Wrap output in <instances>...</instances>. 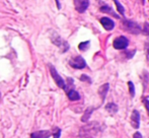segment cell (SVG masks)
<instances>
[{"mask_svg":"<svg viewBox=\"0 0 149 138\" xmlns=\"http://www.w3.org/2000/svg\"><path fill=\"white\" fill-rule=\"evenodd\" d=\"M73 2H74L75 9H76L79 13L85 12L89 6V0H73Z\"/></svg>","mask_w":149,"mask_h":138,"instance_id":"obj_6","label":"cell"},{"mask_svg":"<svg viewBox=\"0 0 149 138\" xmlns=\"http://www.w3.org/2000/svg\"><path fill=\"white\" fill-rule=\"evenodd\" d=\"M78 138H93L91 136V134H86V133H80Z\"/></svg>","mask_w":149,"mask_h":138,"instance_id":"obj_24","label":"cell"},{"mask_svg":"<svg viewBox=\"0 0 149 138\" xmlns=\"http://www.w3.org/2000/svg\"><path fill=\"white\" fill-rule=\"evenodd\" d=\"M56 3H57L58 8H60V2H59V0H56Z\"/></svg>","mask_w":149,"mask_h":138,"instance_id":"obj_27","label":"cell"},{"mask_svg":"<svg viewBox=\"0 0 149 138\" xmlns=\"http://www.w3.org/2000/svg\"><path fill=\"white\" fill-rule=\"evenodd\" d=\"M131 125L133 128L138 129L140 126V114L137 110H134L131 115Z\"/></svg>","mask_w":149,"mask_h":138,"instance_id":"obj_8","label":"cell"},{"mask_svg":"<svg viewBox=\"0 0 149 138\" xmlns=\"http://www.w3.org/2000/svg\"><path fill=\"white\" fill-rule=\"evenodd\" d=\"M89 45H90V42L89 41H86V42H82L78 45V49L80 51H86L87 49L89 48Z\"/></svg>","mask_w":149,"mask_h":138,"instance_id":"obj_17","label":"cell"},{"mask_svg":"<svg viewBox=\"0 0 149 138\" xmlns=\"http://www.w3.org/2000/svg\"><path fill=\"white\" fill-rule=\"evenodd\" d=\"M145 36H149V24L148 22H145L143 26V30H142V32Z\"/></svg>","mask_w":149,"mask_h":138,"instance_id":"obj_21","label":"cell"},{"mask_svg":"<svg viewBox=\"0 0 149 138\" xmlns=\"http://www.w3.org/2000/svg\"><path fill=\"white\" fill-rule=\"evenodd\" d=\"M52 136L53 138H60L61 136V129L58 128V127H55V128L52 129Z\"/></svg>","mask_w":149,"mask_h":138,"instance_id":"obj_18","label":"cell"},{"mask_svg":"<svg viewBox=\"0 0 149 138\" xmlns=\"http://www.w3.org/2000/svg\"><path fill=\"white\" fill-rule=\"evenodd\" d=\"M100 126L96 122H92L89 124H86L85 126L81 127L80 133H86V134H92V133H95L98 130Z\"/></svg>","mask_w":149,"mask_h":138,"instance_id":"obj_7","label":"cell"},{"mask_svg":"<svg viewBox=\"0 0 149 138\" xmlns=\"http://www.w3.org/2000/svg\"><path fill=\"white\" fill-rule=\"evenodd\" d=\"M69 65L75 69H83L86 67V62L81 56H75L69 60Z\"/></svg>","mask_w":149,"mask_h":138,"instance_id":"obj_4","label":"cell"},{"mask_svg":"<svg viewBox=\"0 0 149 138\" xmlns=\"http://www.w3.org/2000/svg\"><path fill=\"white\" fill-rule=\"evenodd\" d=\"M122 28L125 32L130 33L132 35H139L142 32V29L137 22L124 18L122 22Z\"/></svg>","mask_w":149,"mask_h":138,"instance_id":"obj_1","label":"cell"},{"mask_svg":"<svg viewBox=\"0 0 149 138\" xmlns=\"http://www.w3.org/2000/svg\"><path fill=\"white\" fill-rule=\"evenodd\" d=\"M143 103H144V106H145L146 110H147V113H148V116H149V101L147 98H143Z\"/></svg>","mask_w":149,"mask_h":138,"instance_id":"obj_23","label":"cell"},{"mask_svg":"<svg viewBox=\"0 0 149 138\" xmlns=\"http://www.w3.org/2000/svg\"><path fill=\"white\" fill-rule=\"evenodd\" d=\"M133 138H142V135L140 132H136L135 134L133 135Z\"/></svg>","mask_w":149,"mask_h":138,"instance_id":"obj_25","label":"cell"},{"mask_svg":"<svg viewBox=\"0 0 149 138\" xmlns=\"http://www.w3.org/2000/svg\"><path fill=\"white\" fill-rule=\"evenodd\" d=\"M106 110L111 114H116L118 112V106L115 103H110L106 106Z\"/></svg>","mask_w":149,"mask_h":138,"instance_id":"obj_15","label":"cell"},{"mask_svg":"<svg viewBox=\"0 0 149 138\" xmlns=\"http://www.w3.org/2000/svg\"><path fill=\"white\" fill-rule=\"evenodd\" d=\"M95 110V108H93V107H89V108H87L86 110H85L84 114H83V116L81 117V121L82 122H87V121L90 119V116L92 115V113H93V111Z\"/></svg>","mask_w":149,"mask_h":138,"instance_id":"obj_14","label":"cell"},{"mask_svg":"<svg viewBox=\"0 0 149 138\" xmlns=\"http://www.w3.org/2000/svg\"><path fill=\"white\" fill-rule=\"evenodd\" d=\"M66 93H67V97H68V99L70 100V101L75 102V101H78V100H80V95H79V93H77L75 89H68Z\"/></svg>","mask_w":149,"mask_h":138,"instance_id":"obj_12","label":"cell"},{"mask_svg":"<svg viewBox=\"0 0 149 138\" xmlns=\"http://www.w3.org/2000/svg\"><path fill=\"white\" fill-rule=\"evenodd\" d=\"M80 80L81 81H85V82L87 83H91V79H90L89 76H87L86 74H82L80 76Z\"/></svg>","mask_w":149,"mask_h":138,"instance_id":"obj_22","label":"cell"},{"mask_svg":"<svg viewBox=\"0 0 149 138\" xmlns=\"http://www.w3.org/2000/svg\"><path fill=\"white\" fill-rule=\"evenodd\" d=\"M135 53H136V50H131V51H128L127 50V51L125 52V55L128 59H131V58L135 55Z\"/></svg>","mask_w":149,"mask_h":138,"instance_id":"obj_20","label":"cell"},{"mask_svg":"<svg viewBox=\"0 0 149 138\" xmlns=\"http://www.w3.org/2000/svg\"><path fill=\"white\" fill-rule=\"evenodd\" d=\"M50 136H52L51 130H39L31 134V138H50Z\"/></svg>","mask_w":149,"mask_h":138,"instance_id":"obj_10","label":"cell"},{"mask_svg":"<svg viewBox=\"0 0 149 138\" xmlns=\"http://www.w3.org/2000/svg\"><path fill=\"white\" fill-rule=\"evenodd\" d=\"M128 85H129V91H130V95H131V97L133 98L134 95H135V87H134V84L132 81H129L128 82Z\"/></svg>","mask_w":149,"mask_h":138,"instance_id":"obj_19","label":"cell"},{"mask_svg":"<svg viewBox=\"0 0 149 138\" xmlns=\"http://www.w3.org/2000/svg\"><path fill=\"white\" fill-rule=\"evenodd\" d=\"M143 3H144V0H143Z\"/></svg>","mask_w":149,"mask_h":138,"instance_id":"obj_29","label":"cell"},{"mask_svg":"<svg viewBox=\"0 0 149 138\" xmlns=\"http://www.w3.org/2000/svg\"><path fill=\"white\" fill-rule=\"evenodd\" d=\"M100 22L102 26H104V29L106 31H112L113 29L115 28L114 20H111V18H109V17H102Z\"/></svg>","mask_w":149,"mask_h":138,"instance_id":"obj_9","label":"cell"},{"mask_svg":"<svg viewBox=\"0 0 149 138\" xmlns=\"http://www.w3.org/2000/svg\"><path fill=\"white\" fill-rule=\"evenodd\" d=\"M51 41L54 45H56L58 48H60L62 53H65V52H67L69 50V44L67 43L65 40H63L59 35L54 33V34L51 36Z\"/></svg>","mask_w":149,"mask_h":138,"instance_id":"obj_2","label":"cell"},{"mask_svg":"<svg viewBox=\"0 0 149 138\" xmlns=\"http://www.w3.org/2000/svg\"><path fill=\"white\" fill-rule=\"evenodd\" d=\"M100 10L102 12H104V13L110 14V15H112L113 17H115V18H119L120 17L119 14L116 13V12H115L114 10H113V8L110 7V6H108V5H102V7H100Z\"/></svg>","mask_w":149,"mask_h":138,"instance_id":"obj_13","label":"cell"},{"mask_svg":"<svg viewBox=\"0 0 149 138\" xmlns=\"http://www.w3.org/2000/svg\"><path fill=\"white\" fill-rule=\"evenodd\" d=\"M1 101H2V95H1V93H0V104H1Z\"/></svg>","mask_w":149,"mask_h":138,"instance_id":"obj_28","label":"cell"},{"mask_svg":"<svg viewBox=\"0 0 149 138\" xmlns=\"http://www.w3.org/2000/svg\"><path fill=\"white\" fill-rule=\"evenodd\" d=\"M146 52H147V57L149 58V43H146Z\"/></svg>","mask_w":149,"mask_h":138,"instance_id":"obj_26","label":"cell"},{"mask_svg":"<svg viewBox=\"0 0 149 138\" xmlns=\"http://www.w3.org/2000/svg\"><path fill=\"white\" fill-rule=\"evenodd\" d=\"M109 89H110V84H109V83H104V84H102V86L98 89V95H100V99H102V103H104V100H106L107 93H108Z\"/></svg>","mask_w":149,"mask_h":138,"instance_id":"obj_11","label":"cell"},{"mask_svg":"<svg viewBox=\"0 0 149 138\" xmlns=\"http://www.w3.org/2000/svg\"><path fill=\"white\" fill-rule=\"evenodd\" d=\"M115 4H116L117 6V10H118V12L121 15H125V8H124V6L121 4V2L119 1V0H114Z\"/></svg>","mask_w":149,"mask_h":138,"instance_id":"obj_16","label":"cell"},{"mask_svg":"<svg viewBox=\"0 0 149 138\" xmlns=\"http://www.w3.org/2000/svg\"><path fill=\"white\" fill-rule=\"evenodd\" d=\"M49 68H50V73H51L52 77H53V79L56 82V84H57L60 89H62L65 91V89H66V82H65V80L60 76V74L58 73V71L56 70V68L54 67L52 64H50L49 65Z\"/></svg>","mask_w":149,"mask_h":138,"instance_id":"obj_3","label":"cell"},{"mask_svg":"<svg viewBox=\"0 0 149 138\" xmlns=\"http://www.w3.org/2000/svg\"><path fill=\"white\" fill-rule=\"evenodd\" d=\"M129 45V41L126 37L124 36H121V37H118L114 40L113 42V47L117 50H124L128 47Z\"/></svg>","mask_w":149,"mask_h":138,"instance_id":"obj_5","label":"cell"}]
</instances>
